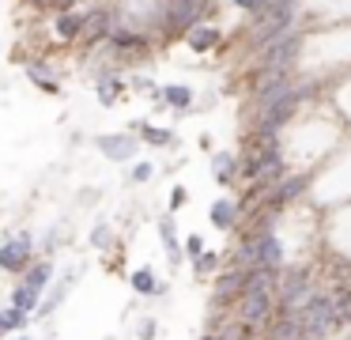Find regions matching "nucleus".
<instances>
[{"mask_svg":"<svg viewBox=\"0 0 351 340\" xmlns=\"http://www.w3.org/2000/svg\"><path fill=\"white\" fill-rule=\"evenodd\" d=\"M313 295H317V287H313L310 269H280L276 272V287H272L276 310H302Z\"/></svg>","mask_w":351,"mask_h":340,"instance_id":"obj_1","label":"nucleus"},{"mask_svg":"<svg viewBox=\"0 0 351 340\" xmlns=\"http://www.w3.org/2000/svg\"><path fill=\"white\" fill-rule=\"evenodd\" d=\"M234 269H283V242L280 234H257L242 238L234 253Z\"/></svg>","mask_w":351,"mask_h":340,"instance_id":"obj_2","label":"nucleus"},{"mask_svg":"<svg viewBox=\"0 0 351 340\" xmlns=\"http://www.w3.org/2000/svg\"><path fill=\"white\" fill-rule=\"evenodd\" d=\"M298 321H302V340H325L332 337L336 329H343L340 317H336V306L328 299V291H317L302 310H298Z\"/></svg>","mask_w":351,"mask_h":340,"instance_id":"obj_3","label":"nucleus"},{"mask_svg":"<svg viewBox=\"0 0 351 340\" xmlns=\"http://www.w3.org/2000/svg\"><path fill=\"white\" fill-rule=\"evenodd\" d=\"M208 0H159L155 8V27L162 23V30H189L204 19Z\"/></svg>","mask_w":351,"mask_h":340,"instance_id":"obj_4","label":"nucleus"},{"mask_svg":"<svg viewBox=\"0 0 351 340\" xmlns=\"http://www.w3.org/2000/svg\"><path fill=\"white\" fill-rule=\"evenodd\" d=\"M234 317L238 325H245V329H265L268 321L276 317V299L272 291H242L234 299Z\"/></svg>","mask_w":351,"mask_h":340,"instance_id":"obj_5","label":"nucleus"},{"mask_svg":"<svg viewBox=\"0 0 351 340\" xmlns=\"http://www.w3.org/2000/svg\"><path fill=\"white\" fill-rule=\"evenodd\" d=\"M298 53H302V38L291 30V34L276 38V42H268L261 49V72H291Z\"/></svg>","mask_w":351,"mask_h":340,"instance_id":"obj_6","label":"nucleus"},{"mask_svg":"<svg viewBox=\"0 0 351 340\" xmlns=\"http://www.w3.org/2000/svg\"><path fill=\"white\" fill-rule=\"evenodd\" d=\"M31 264L34 261H31V238L27 234H16V238L0 246V269L4 272H27Z\"/></svg>","mask_w":351,"mask_h":340,"instance_id":"obj_7","label":"nucleus"},{"mask_svg":"<svg viewBox=\"0 0 351 340\" xmlns=\"http://www.w3.org/2000/svg\"><path fill=\"white\" fill-rule=\"evenodd\" d=\"M84 19H87V8H61L53 19V30L61 42H80L84 34Z\"/></svg>","mask_w":351,"mask_h":340,"instance_id":"obj_8","label":"nucleus"},{"mask_svg":"<svg viewBox=\"0 0 351 340\" xmlns=\"http://www.w3.org/2000/svg\"><path fill=\"white\" fill-rule=\"evenodd\" d=\"M268 340H302V321H298V310H276V317L265 325Z\"/></svg>","mask_w":351,"mask_h":340,"instance_id":"obj_9","label":"nucleus"},{"mask_svg":"<svg viewBox=\"0 0 351 340\" xmlns=\"http://www.w3.org/2000/svg\"><path fill=\"white\" fill-rule=\"evenodd\" d=\"M136 148H140V136H129V133L102 136V140H99V151H102V155H110L114 163H129Z\"/></svg>","mask_w":351,"mask_h":340,"instance_id":"obj_10","label":"nucleus"},{"mask_svg":"<svg viewBox=\"0 0 351 340\" xmlns=\"http://www.w3.org/2000/svg\"><path fill=\"white\" fill-rule=\"evenodd\" d=\"M242 284H245V272H242V269L219 272V276H215V302H219V306L234 302L238 295H242Z\"/></svg>","mask_w":351,"mask_h":340,"instance_id":"obj_11","label":"nucleus"},{"mask_svg":"<svg viewBox=\"0 0 351 340\" xmlns=\"http://www.w3.org/2000/svg\"><path fill=\"white\" fill-rule=\"evenodd\" d=\"M155 102H167L170 110H189V106H193V91L182 87V83H170V87L155 91Z\"/></svg>","mask_w":351,"mask_h":340,"instance_id":"obj_12","label":"nucleus"},{"mask_svg":"<svg viewBox=\"0 0 351 340\" xmlns=\"http://www.w3.org/2000/svg\"><path fill=\"white\" fill-rule=\"evenodd\" d=\"M185 34H189V49H197V53H208V49H215V45L223 42V34L215 27H189L185 30Z\"/></svg>","mask_w":351,"mask_h":340,"instance_id":"obj_13","label":"nucleus"},{"mask_svg":"<svg viewBox=\"0 0 351 340\" xmlns=\"http://www.w3.org/2000/svg\"><path fill=\"white\" fill-rule=\"evenodd\" d=\"M49 276H53V269H49V261H38V264H31V269H27V280H23L19 287H23V291H31L34 299H38V295L46 291Z\"/></svg>","mask_w":351,"mask_h":340,"instance_id":"obj_14","label":"nucleus"},{"mask_svg":"<svg viewBox=\"0 0 351 340\" xmlns=\"http://www.w3.org/2000/svg\"><path fill=\"white\" fill-rule=\"evenodd\" d=\"M27 76H31V83H38L42 91H57V72L49 60H31L27 65Z\"/></svg>","mask_w":351,"mask_h":340,"instance_id":"obj_15","label":"nucleus"},{"mask_svg":"<svg viewBox=\"0 0 351 340\" xmlns=\"http://www.w3.org/2000/svg\"><path fill=\"white\" fill-rule=\"evenodd\" d=\"M328 299H332V306H336V317H340V325H351V287H348V284L328 287Z\"/></svg>","mask_w":351,"mask_h":340,"instance_id":"obj_16","label":"nucleus"},{"mask_svg":"<svg viewBox=\"0 0 351 340\" xmlns=\"http://www.w3.org/2000/svg\"><path fill=\"white\" fill-rule=\"evenodd\" d=\"M95 87H99V102L114 106V98L121 95V87H125V83H121V76H114V72H102Z\"/></svg>","mask_w":351,"mask_h":340,"instance_id":"obj_17","label":"nucleus"},{"mask_svg":"<svg viewBox=\"0 0 351 340\" xmlns=\"http://www.w3.org/2000/svg\"><path fill=\"white\" fill-rule=\"evenodd\" d=\"M129 284H132V291H136V295H159V291H162V284L155 280L152 269H136Z\"/></svg>","mask_w":351,"mask_h":340,"instance_id":"obj_18","label":"nucleus"},{"mask_svg":"<svg viewBox=\"0 0 351 340\" xmlns=\"http://www.w3.org/2000/svg\"><path fill=\"white\" fill-rule=\"evenodd\" d=\"M212 223L215 227H234L238 223V204L227 201V196H223V201H215L212 204Z\"/></svg>","mask_w":351,"mask_h":340,"instance_id":"obj_19","label":"nucleus"},{"mask_svg":"<svg viewBox=\"0 0 351 340\" xmlns=\"http://www.w3.org/2000/svg\"><path fill=\"white\" fill-rule=\"evenodd\" d=\"M212 174H215V181H230L238 174V159L230 155V151H219V155L212 159Z\"/></svg>","mask_w":351,"mask_h":340,"instance_id":"obj_20","label":"nucleus"},{"mask_svg":"<svg viewBox=\"0 0 351 340\" xmlns=\"http://www.w3.org/2000/svg\"><path fill=\"white\" fill-rule=\"evenodd\" d=\"M23 325H27V314H23V310H16V306H12V310H0V332L23 329Z\"/></svg>","mask_w":351,"mask_h":340,"instance_id":"obj_21","label":"nucleus"},{"mask_svg":"<svg viewBox=\"0 0 351 340\" xmlns=\"http://www.w3.org/2000/svg\"><path fill=\"white\" fill-rule=\"evenodd\" d=\"M12 306H16V310H23V314L31 317L34 310H38V299H34L31 291H23V287H16V295H12Z\"/></svg>","mask_w":351,"mask_h":340,"instance_id":"obj_22","label":"nucleus"},{"mask_svg":"<svg viewBox=\"0 0 351 340\" xmlns=\"http://www.w3.org/2000/svg\"><path fill=\"white\" fill-rule=\"evenodd\" d=\"M159 234H162V242H167V249H170V261H178V238H174V219H159Z\"/></svg>","mask_w":351,"mask_h":340,"instance_id":"obj_23","label":"nucleus"},{"mask_svg":"<svg viewBox=\"0 0 351 340\" xmlns=\"http://www.w3.org/2000/svg\"><path fill=\"white\" fill-rule=\"evenodd\" d=\"M219 269H223V257L219 253H208V249H204V253L197 257V272H200V276H212V272H219Z\"/></svg>","mask_w":351,"mask_h":340,"instance_id":"obj_24","label":"nucleus"},{"mask_svg":"<svg viewBox=\"0 0 351 340\" xmlns=\"http://www.w3.org/2000/svg\"><path fill=\"white\" fill-rule=\"evenodd\" d=\"M144 144H159V148H167V144H174V133H170V128L147 125V128H144Z\"/></svg>","mask_w":351,"mask_h":340,"instance_id":"obj_25","label":"nucleus"},{"mask_svg":"<svg viewBox=\"0 0 351 340\" xmlns=\"http://www.w3.org/2000/svg\"><path fill=\"white\" fill-rule=\"evenodd\" d=\"M185 253H189L193 261H197V257L204 253V238H200V234H189V242H185Z\"/></svg>","mask_w":351,"mask_h":340,"instance_id":"obj_26","label":"nucleus"},{"mask_svg":"<svg viewBox=\"0 0 351 340\" xmlns=\"http://www.w3.org/2000/svg\"><path fill=\"white\" fill-rule=\"evenodd\" d=\"M91 242H95L99 249H110V242H114V238H110L106 227H95V231H91Z\"/></svg>","mask_w":351,"mask_h":340,"instance_id":"obj_27","label":"nucleus"},{"mask_svg":"<svg viewBox=\"0 0 351 340\" xmlns=\"http://www.w3.org/2000/svg\"><path fill=\"white\" fill-rule=\"evenodd\" d=\"M152 178V163H140V166H132V181H147Z\"/></svg>","mask_w":351,"mask_h":340,"instance_id":"obj_28","label":"nucleus"},{"mask_svg":"<svg viewBox=\"0 0 351 340\" xmlns=\"http://www.w3.org/2000/svg\"><path fill=\"white\" fill-rule=\"evenodd\" d=\"M182 204H185V189L178 185V189H174V196H170V208H182Z\"/></svg>","mask_w":351,"mask_h":340,"instance_id":"obj_29","label":"nucleus"},{"mask_svg":"<svg viewBox=\"0 0 351 340\" xmlns=\"http://www.w3.org/2000/svg\"><path fill=\"white\" fill-rule=\"evenodd\" d=\"M140 337L152 340V337H155V321H144V325H140Z\"/></svg>","mask_w":351,"mask_h":340,"instance_id":"obj_30","label":"nucleus"},{"mask_svg":"<svg viewBox=\"0 0 351 340\" xmlns=\"http://www.w3.org/2000/svg\"><path fill=\"white\" fill-rule=\"evenodd\" d=\"M204 340H230V337H227V332H208Z\"/></svg>","mask_w":351,"mask_h":340,"instance_id":"obj_31","label":"nucleus"},{"mask_svg":"<svg viewBox=\"0 0 351 340\" xmlns=\"http://www.w3.org/2000/svg\"><path fill=\"white\" fill-rule=\"evenodd\" d=\"M38 8H53V4H61V0H34Z\"/></svg>","mask_w":351,"mask_h":340,"instance_id":"obj_32","label":"nucleus"},{"mask_svg":"<svg viewBox=\"0 0 351 340\" xmlns=\"http://www.w3.org/2000/svg\"><path fill=\"white\" fill-rule=\"evenodd\" d=\"M19 340H31V337H19Z\"/></svg>","mask_w":351,"mask_h":340,"instance_id":"obj_33","label":"nucleus"},{"mask_svg":"<svg viewBox=\"0 0 351 340\" xmlns=\"http://www.w3.org/2000/svg\"><path fill=\"white\" fill-rule=\"evenodd\" d=\"M0 337H4V332H0Z\"/></svg>","mask_w":351,"mask_h":340,"instance_id":"obj_34","label":"nucleus"}]
</instances>
